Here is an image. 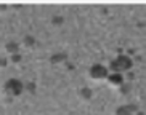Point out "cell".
<instances>
[{"label":"cell","instance_id":"obj_1","mask_svg":"<svg viewBox=\"0 0 146 115\" xmlns=\"http://www.w3.org/2000/svg\"><path fill=\"white\" fill-rule=\"evenodd\" d=\"M112 67L116 69V70H129L132 67V59H130L129 56H124L120 55L114 62H112Z\"/></svg>","mask_w":146,"mask_h":115},{"label":"cell","instance_id":"obj_2","mask_svg":"<svg viewBox=\"0 0 146 115\" xmlns=\"http://www.w3.org/2000/svg\"><path fill=\"white\" fill-rule=\"evenodd\" d=\"M90 72H92V75H93L95 78H103V77H108V70H106V67L100 66V64L93 66Z\"/></svg>","mask_w":146,"mask_h":115},{"label":"cell","instance_id":"obj_3","mask_svg":"<svg viewBox=\"0 0 146 115\" xmlns=\"http://www.w3.org/2000/svg\"><path fill=\"white\" fill-rule=\"evenodd\" d=\"M109 81H111V83H116V85H120V83H122V75H120L119 72L112 74V75H109Z\"/></svg>","mask_w":146,"mask_h":115}]
</instances>
